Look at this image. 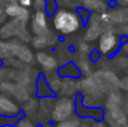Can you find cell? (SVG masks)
Segmentation results:
<instances>
[{"mask_svg":"<svg viewBox=\"0 0 128 127\" xmlns=\"http://www.w3.org/2000/svg\"><path fill=\"white\" fill-rule=\"evenodd\" d=\"M56 72L58 74V76L61 79L67 77V79L78 80L81 77V74H80V71H78V69H77V66H76V64L74 61H68V62H66L64 65H60Z\"/></svg>","mask_w":128,"mask_h":127,"instance_id":"18","label":"cell"},{"mask_svg":"<svg viewBox=\"0 0 128 127\" xmlns=\"http://www.w3.org/2000/svg\"><path fill=\"white\" fill-rule=\"evenodd\" d=\"M52 31L48 26V16L45 11H35L30 18V34L34 36H42Z\"/></svg>","mask_w":128,"mask_h":127,"instance_id":"7","label":"cell"},{"mask_svg":"<svg viewBox=\"0 0 128 127\" xmlns=\"http://www.w3.org/2000/svg\"><path fill=\"white\" fill-rule=\"evenodd\" d=\"M91 76L103 95H107L112 90H120V77L113 70L98 69L93 71Z\"/></svg>","mask_w":128,"mask_h":127,"instance_id":"5","label":"cell"},{"mask_svg":"<svg viewBox=\"0 0 128 127\" xmlns=\"http://www.w3.org/2000/svg\"><path fill=\"white\" fill-rule=\"evenodd\" d=\"M21 112L25 117L29 118H34V116L38 113V108H39V98L36 96H31L30 98H28L24 103H21L20 106Z\"/></svg>","mask_w":128,"mask_h":127,"instance_id":"23","label":"cell"},{"mask_svg":"<svg viewBox=\"0 0 128 127\" xmlns=\"http://www.w3.org/2000/svg\"><path fill=\"white\" fill-rule=\"evenodd\" d=\"M6 21H8V16L5 14V5L0 3V25L5 24Z\"/></svg>","mask_w":128,"mask_h":127,"instance_id":"35","label":"cell"},{"mask_svg":"<svg viewBox=\"0 0 128 127\" xmlns=\"http://www.w3.org/2000/svg\"><path fill=\"white\" fill-rule=\"evenodd\" d=\"M19 0H0V3H2L4 5H8V4H11V3H18Z\"/></svg>","mask_w":128,"mask_h":127,"instance_id":"40","label":"cell"},{"mask_svg":"<svg viewBox=\"0 0 128 127\" xmlns=\"http://www.w3.org/2000/svg\"><path fill=\"white\" fill-rule=\"evenodd\" d=\"M35 61L40 66L42 74L54 72V71H57L58 69V62H57L56 56L48 51H36Z\"/></svg>","mask_w":128,"mask_h":127,"instance_id":"10","label":"cell"},{"mask_svg":"<svg viewBox=\"0 0 128 127\" xmlns=\"http://www.w3.org/2000/svg\"><path fill=\"white\" fill-rule=\"evenodd\" d=\"M5 14L10 19H18V20H21L26 24L31 18L30 10L21 6L19 3H11V4L5 5Z\"/></svg>","mask_w":128,"mask_h":127,"instance_id":"13","label":"cell"},{"mask_svg":"<svg viewBox=\"0 0 128 127\" xmlns=\"http://www.w3.org/2000/svg\"><path fill=\"white\" fill-rule=\"evenodd\" d=\"M32 36L30 35V31L26 29V23L18 19H10L0 28V40L16 39L24 44H28Z\"/></svg>","mask_w":128,"mask_h":127,"instance_id":"3","label":"cell"},{"mask_svg":"<svg viewBox=\"0 0 128 127\" xmlns=\"http://www.w3.org/2000/svg\"><path fill=\"white\" fill-rule=\"evenodd\" d=\"M108 10L110 14V20L113 26H121L128 24V8H122V6H114L110 8Z\"/></svg>","mask_w":128,"mask_h":127,"instance_id":"16","label":"cell"},{"mask_svg":"<svg viewBox=\"0 0 128 127\" xmlns=\"http://www.w3.org/2000/svg\"><path fill=\"white\" fill-rule=\"evenodd\" d=\"M58 9L57 6V0H45V13L50 18L54 15V13Z\"/></svg>","mask_w":128,"mask_h":127,"instance_id":"29","label":"cell"},{"mask_svg":"<svg viewBox=\"0 0 128 127\" xmlns=\"http://www.w3.org/2000/svg\"><path fill=\"white\" fill-rule=\"evenodd\" d=\"M71 61H74L81 74V77H87V76H91L92 72H93V67H92V62L90 60L88 56L82 55V54H76L75 55V59H72Z\"/></svg>","mask_w":128,"mask_h":127,"instance_id":"17","label":"cell"},{"mask_svg":"<svg viewBox=\"0 0 128 127\" xmlns=\"http://www.w3.org/2000/svg\"><path fill=\"white\" fill-rule=\"evenodd\" d=\"M9 75H10V69L6 67V66H4V65H1L0 66V84L2 81L9 80Z\"/></svg>","mask_w":128,"mask_h":127,"instance_id":"33","label":"cell"},{"mask_svg":"<svg viewBox=\"0 0 128 127\" xmlns=\"http://www.w3.org/2000/svg\"><path fill=\"white\" fill-rule=\"evenodd\" d=\"M21 117H24L22 112L14 117H0V127H14Z\"/></svg>","mask_w":128,"mask_h":127,"instance_id":"28","label":"cell"},{"mask_svg":"<svg viewBox=\"0 0 128 127\" xmlns=\"http://www.w3.org/2000/svg\"><path fill=\"white\" fill-rule=\"evenodd\" d=\"M21 41L16 39L11 40H0V61H8L10 59H15L18 47L20 46Z\"/></svg>","mask_w":128,"mask_h":127,"instance_id":"14","label":"cell"},{"mask_svg":"<svg viewBox=\"0 0 128 127\" xmlns=\"http://www.w3.org/2000/svg\"><path fill=\"white\" fill-rule=\"evenodd\" d=\"M78 93L77 91V80L74 79H62L61 87L58 91V96L61 97H75Z\"/></svg>","mask_w":128,"mask_h":127,"instance_id":"21","label":"cell"},{"mask_svg":"<svg viewBox=\"0 0 128 127\" xmlns=\"http://www.w3.org/2000/svg\"><path fill=\"white\" fill-rule=\"evenodd\" d=\"M81 8L86 9L91 14H98V15L110 9L108 3H106L103 0H86V1L81 3Z\"/></svg>","mask_w":128,"mask_h":127,"instance_id":"22","label":"cell"},{"mask_svg":"<svg viewBox=\"0 0 128 127\" xmlns=\"http://www.w3.org/2000/svg\"><path fill=\"white\" fill-rule=\"evenodd\" d=\"M75 98L74 97H61L58 96L55 98L51 113H50V122L58 123L61 121H65L72 116H75Z\"/></svg>","mask_w":128,"mask_h":127,"instance_id":"4","label":"cell"},{"mask_svg":"<svg viewBox=\"0 0 128 127\" xmlns=\"http://www.w3.org/2000/svg\"><path fill=\"white\" fill-rule=\"evenodd\" d=\"M21 112L20 105L4 93H0V117H14Z\"/></svg>","mask_w":128,"mask_h":127,"instance_id":"11","label":"cell"},{"mask_svg":"<svg viewBox=\"0 0 128 127\" xmlns=\"http://www.w3.org/2000/svg\"><path fill=\"white\" fill-rule=\"evenodd\" d=\"M91 127H107V126L103 123V121H93Z\"/></svg>","mask_w":128,"mask_h":127,"instance_id":"39","label":"cell"},{"mask_svg":"<svg viewBox=\"0 0 128 127\" xmlns=\"http://www.w3.org/2000/svg\"><path fill=\"white\" fill-rule=\"evenodd\" d=\"M80 1H81V3H82V1H86V0H80Z\"/></svg>","mask_w":128,"mask_h":127,"instance_id":"45","label":"cell"},{"mask_svg":"<svg viewBox=\"0 0 128 127\" xmlns=\"http://www.w3.org/2000/svg\"><path fill=\"white\" fill-rule=\"evenodd\" d=\"M15 59H18L19 61H21L24 65L29 66V65H31V64L35 62V54H34V51L31 50V47L28 46V44L21 42L20 46L18 47Z\"/></svg>","mask_w":128,"mask_h":127,"instance_id":"19","label":"cell"},{"mask_svg":"<svg viewBox=\"0 0 128 127\" xmlns=\"http://www.w3.org/2000/svg\"><path fill=\"white\" fill-rule=\"evenodd\" d=\"M14 127H39V125H38L36 122H34L31 118L24 116V117H21V118L18 121V123Z\"/></svg>","mask_w":128,"mask_h":127,"instance_id":"31","label":"cell"},{"mask_svg":"<svg viewBox=\"0 0 128 127\" xmlns=\"http://www.w3.org/2000/svg\"><path fill=\"white\" fill-rule=\"evenodd\" d=\"M57 40H58V36L54 31H50L48 34L42 35V36H32L30 42H31V45H32V47L35 50L45 51L48 47L54 49L56 46V44H57Z\"/></svg>","mask_w":128,"mask_h":127,"instance_id":"12","label":"cell"},{"mask_svg":"<svg viewBox=\"0 0 128 127\" xmlns=\"http://www.w3.org/2000/svg\"><path fill=\"white\" fill-rule=\"evenodd\" d=\"M1 65H2V62H1V61H0V66H1Z\"/></svg>","mask_w":128,"mask_h":127,"instance_id":"44","label":"cell"},{"mask_svg":"<svg viewBox=\"0 0 128 127\" xmlns=\"http://www.w3.org/2000/svg\"><path fill=\"white\" fill-rule=\"evenodd\" d=\"M35 96L38 98L54 96V93L50 90V87H48V85H47L46 80H45V76L42 74H40V76L38 77V80L35 82Z\"/></svg>","mask_w":128,"mask_h":127,"instance_id":"24","label":"cell"},{"mask_svg":"<svg viewBox=\"0 0 128 127\" xmlns=\"http://www.w3.org/2000/svg\"><path fill=\"white\" fill-rule=\"evenodd\" d=\"M121 108L127 113V116H128V93H127V96H126V97H123V102H122Z\"/></svg>","mask_w":128,"mask_h":127,"instance_id":"37","label":"cell"},{"mask_svg":"<svg viewBox=\"0 0 128 127\" xmlns=\"http://www.w3.org/2000/svg\"><path fill=\"white\" fill-rule=\"evenodd\" d=\"M42 75L45 76V80H46V82L48 85L50 90L52 91L54 96L58 95V91H60V87H61V81H62V79L58 76V74L56 71H54V72L42 74Z\"/></svg>","mask_w":128,"mask_h":127,"instance_id":"25","label":"cell"},{"mask_svg":"<svg viewBox=\"0 0 128 127\" xmlns=\"http://www.w3.org/2000/svg\"><path fill=\"white\" fill-rule=\"evenodd\" d=\"M111 62H112V66H116V67H118L121 70L128 69V56H124V55H122L120 52H117L116 55L112 56Z\"/></svg>","mask_w":128,"mask_h":127,"instance_id":"26","label":"cell"},{"mask_svg":"<svg viewBox=\"0 0 128 127\" xmlns=\"http://www.w3.org/2000/svg\"><path fill=\"white\" fill-rule=\"evenodd\" d=\"M103 1H106V3H111V1H113V0H103Z\"/></svg>","mask_w":128,"mask_h":127,"instance_id":"42","label":"cell"},{"mask_svg":"<svg viewBox=\"0 0 128 127\" xmlns=\"http://www.w3.org/2000/svg\"><path fill=\"white\" fill-rule=\"evenodd\" d=\"M76 11H77V14H78V16H80V19H81V21H82V25L86 26V24L88 23V20H90V18H91V13L87 11L84 8H81V6L77 8Z\"/></svg>","mask_w":128,"mask_h":127,"instance_id":"32","label":"cell"},{"mask_svg":"<svg viewBox=\"0 0 128 127\" xmlns=\"http://www.w3.org/2000/svg\"><path fill=\"white\" fill-rule=\"evenodd\" d=\"M121 39L114 33V26L112 24L103 25V33L98 38L97 51L101 56H113L120 51Z\"/></svg>","mask_w":128,"mask_h":127,"instance_id":"2","label":"cell"},{"mask_svg":"<svg viewBox=\"0 0 128 127\" xmlns=\"http://www.w3.org/2000/svg\"><path fill=\"white\" fill-rule=\"evenodd\" d=\"M40 127H55V125L52 123V122H45V123H42V125H40Z\"/></svg>","mask_w":128,"mask_h":127,"instance_id":"41","label":"cell"},{"mask_svg":"<svg viewBox=\"0 0 128 127\" xmlns=\"http://www.w3.org/2000/svg\"><path fill=\"white\" fill-rule=\"evenodd\" d=\"M51 18V24L61 36H68L77 33L84 25L76 10L57 9Z\"/></svg>","mask_w":128,"mask_h":127,"instance_id":"1","label":"cell"},{"mask_svg":"<svg viewBox=\"0 0 128 127\" xmlns=\"http://www.w3.org/2000/svg\"><path fill=\"white\" fill-rule=\"evenodd\" d=\"M116 6H122V8H128V0H114Z\"/></svg>","mask_w":128,"mask_h":127,"instance_id":"38","label":"cell"},{"mask_svg":"<svg viewBox=\"0 0 128 127\" xmlns=\"http://www.w3.org/2000/svg\"><path fill=\"white\" fill-rule=\"evenodd\" d=\"M122 127H128V122H127V123H124V125H123Z\"/></svg>","mask_w":128,"mask_h":127,"instance_id":"43","label":"cell"},{"mask_svg":"<svg viewBox=\"0 0 128 127\" xmlns=\"http://www.w3.org/2000/svg\"><path fill=\"white\" fill-rule=\"evenodd\" d=\"M85 28L86 30L85 35H84L85 41L93 42L96 40H98V38L103 33V24L100 20V15L98 14H91V18H90V20L86 24Z\"/></svg>","mask_w":128,"mask_h":127,"instance_id":"9","label":"cell"},{"mask_svg":"<svg viewBox=\"0 0 128 127\" xmlns=\"http://www.w3.org/2000/svg\"><path fill=\"white\" fill-rule=\"evenodd\" d=\"M88 57H90V60H91V62H92V64H94V62H98V61L102 59V56L100 55V52H98L97 50H94V49L91 51V54L88 55Z\"/></svg>","mask_w":128,"mask_h":127,"instance_id":"34","label":"cell"},{"mask_svg":"<svg viewBox=\"0 0 128 127\" xmlns=\"http://www.w3.org/2000/svg\"><path fill=\"white\" fill-rule=\"evenodd\" d=\"M0 93H4L6 96H10L11 98H14L19 105L24 103L28 98H30L31 96H34L26 87L20 86V85L15 84L12 81H2L0 84Z\"/></svg>","mask_w":128,"mask_h":127,"instance_id":"6","label":"cell"},{"mask_svg":"<svg viewBox=\"0 0 128 127\" xmlns=\"http://www.w3.org/2000/svg\"><path fill=\"white\" fill-rule=\"evenodd\" d=\"M102 121L107 127H122L128 122V116L121 107L110 108V110H103Z\"/></svg>","mask_w":128,"mask_h":127,"instance_id":"8","label":"cell"},{"mask_svg":"<svg viewBox=\"0 0 128 127\" xmlns=\"http://www.w3.org/2000/svg\"><path fill=\"white\" fill-rule=\"evenodd\" d=\"M123 102V95L120 90H112L110 91L106 97H104V103H103V110H110V108H117L121 107Z\"/></svg>","mask_w":128,"mask_h":127,"instance_id":"20","label":"cell"},{"mask_svg":"<svg viewBox=\"0 0 128 127\" xmlns=\"http://www.w3.org/2000/svg\"><path fill=\"white\" fill-rule=\"evenodd\" d=\"M77 91L81 96H88V95H97L102 93L100 88L97 87L96 82L93 81L92 76L87 77H80L77 80Z\"/></svg>","mask_w":128,"mask_h":127,"instance_id":"15","label":"cell"},{"mask_svg":"<svg viewBox=\"0 0 128 127\" xmlns=\"http://www.w3.org/2000/svg\"><path fill=\"white\" fill-rule=\"evenodd\" d=\"M92 50H93V49H92V46L90 45V42L85 41V40L81 41L77 45V52H78V54H82V55H86V56H88Z\"/></svg>","mask_w":128,"mask_h":127,"instance_id":"30","label":"cell"},{"mask_svg":"<svg viewBox=\"0 0 128 127\" xmlns=\"http://www.w3.org/2000/svg\"><path fill=\"white\" fill-rule=\"evenodd\" d=\"M81 121L82 120L75 115V116H72V117H70L65 121H61V122L56 123L55 127H80L81 126Z\"/></svg>","mask_w":128,"mask_h":127,"instance_id":"27","label":"cell"},{"mask_svg":"<svg viewBox=\"0 0 128 127\" xmlns=\"http://www.w3.org/2000/svg\"><path fill=\"white\" fill-rule=\"evenodd\" d=\"M118 52L122 54V55H124V56H128V40L121 44V46H120V51H118Z\"/></svg>","mask_w":128,"mask_h":127,"instance_id":"36","label":"cell"}]
</instances>
